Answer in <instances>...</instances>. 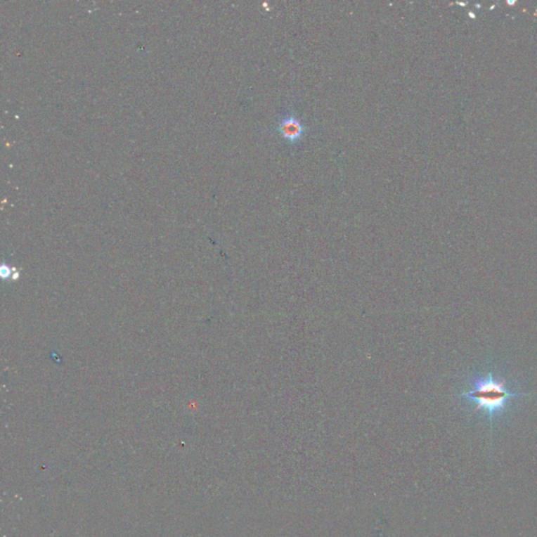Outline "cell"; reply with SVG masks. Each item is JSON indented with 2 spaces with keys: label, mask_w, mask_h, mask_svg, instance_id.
Masks as SVG:
<instances>
[{
  "label": "cell",
  "mask_w": 537,
  "mask_h": 537,
  "mask_svg": "<svg viewBox=\"0 0 537 537\" xmlns=\"http://www.w3.org/2000/svg\"><path fill=\"white\" fill-rule=\"evenodd\" d=\"M277 131L283 138L291 143L297 142L306 133V129L300 122L299 119L291 116V115H287V116L280 119L278 127H277Z\"/></svg>",
  "instance_id": "7a4b0ae2"
},
{
  "label": "cell",
  "mask_w": 537,
  "mask_h": 537,
  "mask_svg": "<svg viewBox=\"0 0 537 537\" xmlns=\"http://www.w3.org/2000/svg\"><path fill=\"white\" fill-rule=\"evenodd\" d=\"M525 396H530V394L510 391L504 380L494 376L493 373L488 372L473 379L470 389L460 397L472 402L477 410H483L492 422L496 415L507 408L511 400Z\"/></svg>",
  "instance_id": "6da1fadb"
}]
</instances>
